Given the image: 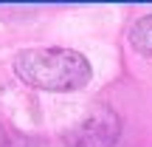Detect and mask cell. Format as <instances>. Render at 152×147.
Returning a JSON list of instances; mask_svg holds the SVG:
<instances>
[{
    "instance_id": "6da1fadb",
    "label": "cell",
    "mask_w": 152,
    "mask_h": 147,
    "mask_svg": "<svg viewBox=\"0 0 152 147\" xmlns=\"http://www.w3.org/2000/svg\"><path fill=\"white\" fill-rule=\"evenodd\" d=\"M14 74L37 91H82L93 79V68L85 54L62 45L26 48L14 57Z\"/></svg>"
},
{
    "instance_id": "7a4b0ae2",
    "label": "cell",
    "mask_w": 152,
    "mask_h": 147,
    "mask_svg": "<svg viewBox=\"0 0 152 147\" xmlns=\"http://www.w3.org/2000/svg\"><path fill=\"white\" fill-rule=\"evenodd\" d=\"M121 136V116L110 105H96L82 122L62 133L68 147H113Z\"/></svg>"
},
{
    "instance_id": "3957f363",
    "label": "cell",
    "mask_w": 152,
    "mask_h": 147,
    "mask_svg": "<svg viewBox=\"0 0 152 147\" xmlns=\"http://www.w3.org/2000/svg\"><path fill=\"white\" fill-rule=\"evenodd\" d=\"M130 45L138 51L141 57L152 60V14H144L132 23L130 28Z\"/></svg>"
}]
</instances>
